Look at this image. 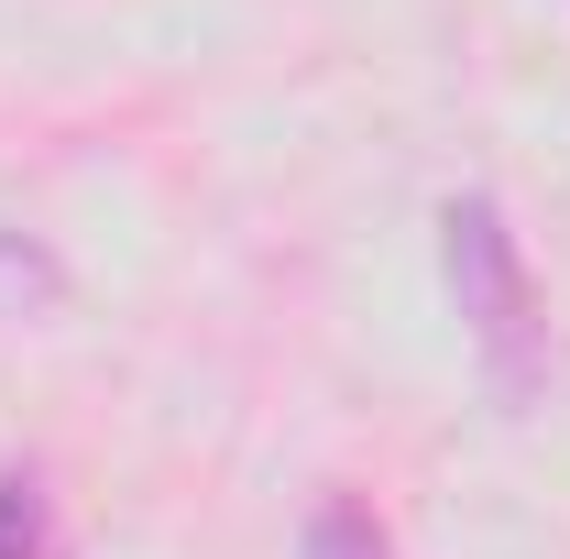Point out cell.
Wrapping results in <instances>:
<instances>
[{"instance_id": "1", "label": "cell", "mask_w": 570, "mask_h": 559, "mask_svg": "<svg viewBox=\"0 0 570 559\" xmlns=\"http://www.w3.org/2000/svg\"><path fill=\"white\" fill-rule=\"evenodd\" d=\"M439 253H450V296H461V330L483 351V373L504 395H527L538 384V285H527V253H515L504 209L494 198H450Z\"/></svg>"}, {"instance_id": "3", "label": "cell", "mask_w": 570, "mask_h": 559, "mask_svg": "<svg viewBox=\"0 0 570 559\" xmlns=\"http://www.w3.org/2000/svg\"><path fill=\"white\" fill-rule=\"evenodd\" d=\"M0 559H33V483H0Z\"/></svg>"}, {"instance_id": "2", "label": "cell", "mask_w": 570, "mask_h": 559, "mask_svg": "<svg viewBox=\"0 0 570 559\" xmlns=\"http://www.w3.org/2000/svg\"><path fill=\"white\" fill-rule=\"evenodd\" d=\"M296 559H395V549H384V527L341 493V504H318V516H307V549H296Z\"/></svg>"}]
</instances>
